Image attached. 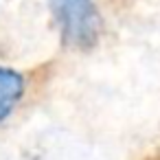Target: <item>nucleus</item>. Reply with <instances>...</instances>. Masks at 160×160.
Instances as JSON below:
<instances>
[{
    "label": "nucleus",
    "instance_id": "1",
    "mask_svg": "<svg viewBox=\"0 0 160 160\" xmlns=\"http://www.w3.org/2000/svg\"><path fill=\"white\" fill-rule=\"evenodd\" d=\"M62 42L72 51H92L103 35V18L94 0H48Z\"/></svg>",
    "mask_w": 160,
    "mask_h": 160
},
{
    "label": "nucleus",
    "instance_id": "2",
    "mask_svg": "<svg viewBox=\"0 0 160 160\" xmlns=\"http://www.w3.org/2000/svg\"><path fill=\"white\" fill-rule=\"evenodd\" d=\"M24 94V77L18 70L0 66V121H5Z\"/></svg>",
    "mask_w": 160,
    "mask_h": 160
}]
</instances>
